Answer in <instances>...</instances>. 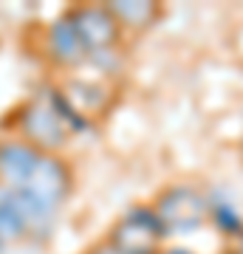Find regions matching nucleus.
Wrapping results in <instances>:
<instances>
[{
  "label": "nucleus",
  "instance_id": "0eeeda50",
  "mask_svg": "<svg viewBox=\"0 0 243 254\" xmlns=\"http://www.w3.org/2000/svg\"><path fill=\"white\" fill-rule=\"evenodd\" d=\"M40 155L43 153L17 136L0 138V190H23L40 164Z\"/></svg>",
  "mask_w": 243,
  "mask_h": 254
},
{
  "label": "nucleus",
  "instance_id": "423d86ee",
  "mask_svg": "<svg viewBox=\"0 0 243 254\" xmlns=\"http://www.w3.org/2000/svg\"><path fill=\"white\" fill-rule=\"evenodd\" d=\"M43 48H45V57L51 60L54 68L60 71H77L82 65L88 63L90 57L82 46L80 34L74 28L71 17L68 14H57L48 26H45V34H43Z\"/></svg>",
  "mask_w": 243,
  "mask_h": 254
},
{
  "label": "nucleus",
  "instance_id": "1a4fd4ad",
  "mask_svg": "<svg viewBox=\"0 0 243 254\" xmlns=\"http://www.w3.org/2000/svg\"><path fill=\"white\" fill-rule=\"evenodd\" d=\"M28 240V226L20 209L14 206L9 190H0V243L6 246H14V243H23Z\"/></svg>",
  "mask_w": 243,
  "mask_h": 254
},
{
  "label": "nucleus",
  "instance_id": "4468645a",
  "mask_svg": "<svg viewBox=\"0 0 243 254\" xmlns=\"http://www.w3.org/2000/svg\"><path fill=\"white\" fill-rule=\"evenodd\" d=\"M0 254H6V246H3V243H0Z\"/></svg>",
  "mask_w": 243,
  "mask_h": 254
},
{
  "label": "nucleus",
  "instance_id": "f257e3e1",
  "mask_svg": "<svg viewBox=\"0 0 243 254\" xmlns=\"http://www.w3.org/2000/svg\"><path fill=\"white\" fill-rule=\"evenodd\" d=\"M80 127L65 105L57 82L37 85L34 93L23 99L11 119V136L23 138L43 155H63V150L74 141Z\"/></svg>",
  "mask_w": 243,
  "mask_h": 254
},
{
  "label": "nucleus",
  "instance_id": "39448f33",
  "mask_svg": "<svg viewBox=\"0 0 243 254\" xmlns=\"http://www.w3.org/2000/svg\"><path fill=\"white\" fill-rule=\"evenodd\" d=\"M57 88L63 93V99L68 105V110H71L80 133L82 130H90L96 122H102L110 113L113 102H116V88H110V85H105L99 79L65 76Z\"/></svg>",
  "mask_w": 243,
  "mask_h": 254
},
{
  "label": "nucleus",
  "instance_id": "9d476101",
  "mask_svg": "<svg viewBox=\"0 0 243 254\" xmlns=\"http://www.w3.org/2000/svg\"><path fill=\"white\" fill-rule=\"evenodd\" d=\"M209 223H215L224 235H243V218L235 212L232 203H218V200H212V212H209Z\"/></svg>",
  "mask_w": 243,
  "mask_h": 254
},
{
  "label": "nucleus",
  "instance_id": "ddd939ff",
  "mask_svg": "<svg viewBox=\"0 0 243 254\" xmlns=\"http://www.w3.org/2000/svg\"><path fill=\"white\" fill-rule=\"evenodd\" d=\"M238 150H241V161H243V138H241V147H238Z\"/></svg>",
  "mask_w": 243,
  "mask_h": 254
},
{
  "label": "nucleus",
  "instance_id": "9b49d317",
  "mask_svg": "<svg viewBox=\"0 0 243 254\" xmlns=\"http://www.w3.org/2000/svg\"><path fill=\"white\" fill-rule=\"evenodd\" d=\"M82 254H122V252H116V249H113V246H110L105 237H102V240H96L93 246H88Z\"/></svg>",
  "mask_w": 243,
  "mask_h": 254
},
{
  "label": "nucleus",
  "instance_id": "f03ea898",
  "mask_svg": "<svg viewBox=\"0 0 243 254\" xmlns=\"http://www.w3.org/2000/svg\"><path fill=\"white\" fill-rule=\"evenodd\" d=\"M167 235H189L209 223L212 198L195 184H167L150 200Z\"/></svg>",
  "mask_w": 243,
  "mask_h": 254
},
{
  "label": "nucleus",
  "instance_id": "f8f14e48",
  "mask_svg": "<svg viewBox=\"0 0 243 254\" xmlns=\"http://www.w3.org/2000/svg\"><path fill=\"white\" fill-rule=\"evenodd\" d=\"M164 254H195L192 249H181V246H172V249H164Z\"/></svg>",
  "mask_w": 243,
  "mask_h": 254
},
{
  "label": "nucleus",
  "instance_id": "6e6552de",
  "mask_svg": "<svg viewBox=\"0 0 243 254\" xmlns=\"http://www.w3.org/2000/svg\"><path fill=\"white\" fill-rule=\"evenodd\" d=\"M108 9L119 20L122 31L144 34L164 17V6L156 0H108Z\"/></svg>",
  "mask_w": 243,
  "mask_h": 254
},
{
  "label": "nucleus",
  "instance_id": "20e7f679",
  "mask_svg": "<svg viewBox=\"0 0 243 254\" xmlns=\"http://www.w3.org/2000/svg\"><path fill=\"white\" fill-rule=\"evenodd\" d=\"M65 14L71 17L90 60L102 63L105 57H113L122 48L125 31L113 17V11L108 9V3H74L65 9Z\"/></svg>",
  "mask_w": 243,
  "mask_h": 254
},
{
  "label": "nucleus",
  "instance_id": "7ed1b4c3",
  "mask_svg": "<svg viewBox=\"0 0 243 254\" xmlns=\"http://www.w3.org/2000/svg\"><path fill=\"white\" fill-rule=\"evenodd\" d=\"M167 237L170 235L164 232L153 206L150 203H133L110 223L105 240L122 254H164Z\"/></svg>",
  "mask_w": 243,
  "mask_h": 254
}]
</instances>
